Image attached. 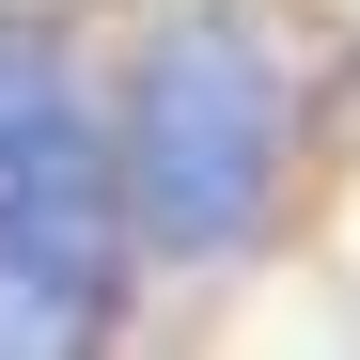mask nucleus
<instances>
[{"label": "nucleus", "instance_id": "1", "mask_svg": "<svg viewBox=\"0 0 360 360\" xmlns=\"http://www.w3.org/2000/svg\"><path fill=\"white\" fill-rule=\"evenodd\" d=\"M282 172H297V79H282V47L235 16V0H172L126 47V94H110L126 235L172 251V266H235L282 219Z\"/></svg>", "mask_w": 360, "mask_h": 360}, {"label": "nucleus", "instance_id": "2", "mask_svg": "<svg viewBox=\"0 0 360 360\" xmlns=\"http://www.w3.org/2000/svg\"><path fill=\"white\" fill-rule=\"evenodd\" d=\"M0 251L126 282V188H110V110L47 32H0Z\"/></svg>", "mask_w": 360, "mask_h": 360}, {"label": "nucleus", "instance_id": "3", "mask_svg": "<svg viewBox=\"0 0 360 360\" xmlns=\"http://www.w3.org/2000/svg\"><path fill=\"white\" fill-rule=\"evenodd\" d=\"M110 314H126V282H94V266H47V251H0V360L94 345Z\"/></svg>", "mask_w": 360, "mask_h": 360}]
</instances>
